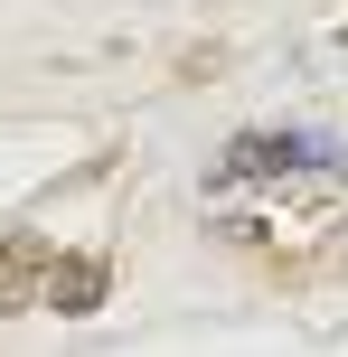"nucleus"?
Returning <instances> with one entry per match:
<instances>
[{
	"label": "nucleus",
	"instance_id": "obj_3",
	"mask_svg": "<svg viewBox=\"0 0 348 357\" xmlns=\"http://www.w3.org/2000/svg\"><path fill=\"white\" fill-rule=\"evenodd\" d=\"M38 291V245H0V310H19Z\"/></svg>",
	"mask_w": 348,
	"mask_h": 357
},
{
	"label": "nucleus",
	"instance_id": "obj_2",
	"mask_svg": "<svg viewBox=\"0 0 348 357\" xmlns=\"http://www.w3.org/2000/svg\"><path fill=\"white\" fill-rule=\"evenodd\" d=\"M38 301L66 310V320H85V310L104 301V254H38Z\"/></svg>",
	"mask_w": 348,
	"mask_h": 357
},
{
	"label": "nucleus",
	"instance_id": "obj_1",
	"mask_svg": "<svg viewBox=\"0 0 348 357\" xmlns=\"http://www.w3.org/2000/svg\"><path fill=\"white\" fill-rule=\"evenodd\" d=\"M330 160L339 142H320V132H236L217 178H282V169H330Z\"/></svg>",
	"mask_w": 348,
	"mask_h": 357
}]
</instances>
